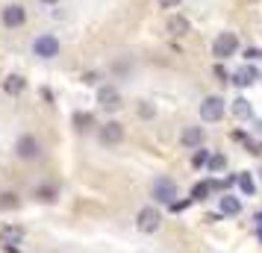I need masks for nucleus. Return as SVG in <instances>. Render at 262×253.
Returning a JSON list of instances; mask_svg holds the SVG:
<instances>
[{
	"label": "nucleus",
	"instance_id": "obj_1",
	"mask_svg": "<svg viewBox=\"0 0 262 253\" xmlns=\"http://www.w3.org/2000/svg\"><path fill=\"white\" fill-rule=\"evenodd\" d=\"M236 50H238V36L236 33H221V36L215 38V44H212V56L215 59H230Z\"/></svg>",
	"mask_w": 262,
	"mask_h": 253
},
{
	"label": "nucleus",
	"instance_id": "obj_2",
	"mask_svg": "<svg viewBox=\"0 0 262 253\" xmlns=\"http://www.w3.org/2000/svg\"><path fill=\"white\" fill-rule=\"evenodd\" d=\"M154 200L156 203H174V197H177V182L168 180V177H159L154 182Z\"/></svg>",
	"mask_w": 262,
	"mask_h": 253
},
{
	"label": "nucleus",
	"instance_id": "obj_3",
	"mask_svg": "<svg viewBox=\"0 0 262 253\" xmlns=\"http://www.w3.org/2000/svg\"><path fill=\"white\" fill-rule=\"evenodd\" d=\"M159 224H162V215H159V209H154V206H144L142 212L136 215V227L142 229V233H156Z\"/></svg>",
	"mask_w": 262,
	"mask_h": 253
},
{
	"label": "nucleus",
	"instance_id": "obj_4",
	"mask_svg": "<svg viewBox=\"0 0 262 253\" xmlns=\"http://www.w3.org/2000/svg\"><path fill=\"white\" fill-rule=\"evenodd\" d=\"M97 103H100V109H106V112H118L121 109V91L115 85H100V88H97Z\"/></svg>",
	"mask_w": 262,
	"mask_h": 253
},
{
	"label": "nucleus",
	"instance_id": "obj_5",
	"mask_svg": "<svg viewBox=\"0 0 262 253\" xmlns=\"http://www.w3.org/2000/svg\"><path fill=\"white\" fill-rule=\"evenodd\" d=\"M97 135H100V145L115 147V145H121V139H124V127H121L118 121H106Z\"/></svg>",
	"mask_w": 262,
	"mask_h": 253
},
{
	"label": "nucleus",
	"instance_id": "obj_6",
	"mask_svg": "<svg viewBox=\"0 0 262 253\" xmlns=\"http://www.w3.org/2000/svg\"><path fill=\"white\" fill-rule=\"evenodd\" d=\"M33 50H36V56H41V59H53V56H59V38L56 36H38Z\"/></svg>",
	"mask_w": 262,
	"mask_h": 253
},
{
	"label": "nucleus",
	"instance_id": "obj_7",
	"mask_svg": "<svg viewBox=\"0 0 262 253\" xmlns=\"http://www.w3.org/2000/svg\"><path fill=\"white\" fill-rule=\"evenodd\" d=\"M201 118L203 121H221L224 118V100L221 97H206L201 103Z\"/></svg>",
	"mask_w": 262,
	"mask_h": 253
},
{
	"label": "nucleus",
	"instance_id": "obj_8",
	"mask_svg": "<svg viewBox=\"0 0 262 253\" xmlns=\"http://www.w3.org/2000/svg\"><path fill=\"white\" fill-rule=\"evenodd\" d=\"M15 153H18L21 159H36L38 153H41V145H38L36 135H21L18 145H15Z\"/></svg>",
	"mask_w": 262,
	"mask_h": 253
},
{
	"label": "nucleus",
	"instance_id": "obj_9",
	"mask_svg": "<svg viewBox=\"0 0 262 253\" xmlns=\"http://www.w3.org/2000/svg\"><path fill=\"white\" fill-rule=\"evenodd\" d=\"M165 30L171 33V36L183 38V36H189L191 24H189V18H183V15H168V21H165Z\"/></svg>",
	"mask_w": 262,
	"mask_h": 253
},
{
	"label": "nucleus",
	"instance_id": "obj_10",
	"mask_svg": "<svg viewBox=\"0 0 262 253\" xmlns=\"http://www.w3.org/2000/svg\"><path fill=\"white\" fill-rule=\"evenodd\" d=\"M24 21H27V9H24V6L12 3V6H6V9H3V24H6V27H21Z\"/></svg>",
	"mask_w": 262,
	"mask_h": 253
},
{
	"label": "nucleus",
	"instance_id": "obj_11",
	"mask_svg": "<svg viewBox=\"0 0 262 253\" xmlns=\"http://www.w3.org/2000/svg\"><path fill=\"white\" fill-rule=\"evenodd\" d=\"M256 80H259V71H256L253 65H242V68L233 74V80H230V83H236V85H253Z\"/></svg>",
	"mask_w": 262,
	"mask_h": 253
},
{
	"label": "nucleus",
	"instance_id": "obj_12",
	"mask_svg": "<svg viewBox=\"0 0 262 253\" xmlns=\"http://www.w3.org/2000/svg\"><path fill=\"white\" fill-rule=\"evenodd\" d=\"M24 88H27V80L21 77V74H9V77L3 80V91H6V95H12V97L21 95Z\"/></svg>",
	"mask_w": 262,
	"mask_h": 253
},
{
	"label": "nucleus",
	"instance_id": "obj_13",
	"mask_svg": "<svg viewBox=\"0 0 262 253\" xmlns=\"http://www.w3.org/2000/svg\"><path fill=\"white\" fill-rule=\"evenodd\" d=\"M180 142H183V147H198L203 142V130L201 127H186L180 133Z\"/></svg>",
	"mask_w": 262,
	"mask_h": 253
},
{
	"label": "nucleus",
	"instance_id": "obj_14",
	"mask_svg": "<svg viewBox=\"0 0 262 253\" xmlns=\"http://www.w3.org/2000/svg\"><path fill=\"white\" fill-rule=\"evenodd\" d=\"M218 206H221L224 215H238V212H242V203H238V197H233V194H224V197L218 200Z\"/></svg>",
	"mask_w": 262,
	"mask_h": 253
},
{
	"label": "nucleus",
	"instance_id": "obj_15",
	"mask_svg": "<svg viewBox=\"0 0 262 253\" xmlns=\"http://www.w3.org/2000/svg\"><path fill=\"white\" fill-rule=\"evenodd\" d=\"M233 115H236L238 121H248L250 115H253V109H250V100H245V97H236V100H233Z\"/></svg>",
	"mask_w": 262,
	"mask_h": 253
},
{
	"label": "nucleus",
	"instance_id": "obj_16",
	"mask_svg": "<svg viewBox=\"0 0 262 253\" xmlns=\"http://www.w3.org/2000/svg\"><path fill=\"white\" fill-rule=\"evenodd\" d=\"M24 239V229L9 224V227H3V241H9V244H18V241Z\"/></svg>",
	"mask_w": 262,
	"mask_h": 253
},
{
	"label": "nucleus",
	"instance_id": "obj_17",
	"mask_svg": "<svg viewBox=\"0 0 262 253\" xmlns=\"http://www.w3.org/2000/svg\"><path fill=\"white\" fill-rule=\"evenodd\" d=\"M71 121H74V127H77L80 133H85V130L92 127V115H85V112H74Z\"/></svg>",
	"mask_w": 262,
	"mask_h": 253
},
{
	"label": "nucleus",
	"instance_id": "obj_18",
	"mask_svg": "<svg viewBox=\"0 0 262 253\" xmlns=\"http://www.w3.org/2000/svg\"><path fill=\"white\" fill-rule=\"evenodd\" d=\"M238 189L248 194V197L256 192V189H253V180H250V174H238Z\"/></svg>",
	"mask_w": 262,
	"mask_h": 253
},
{
	"label": "nucleus",
	"instance_id": "obj_19",
	"mask_svg": "<svg viewBox=\"0 0 262 253\" xmlns=\"http://www.w3.org/2000/svg\"><path fill=\"white\" fill-rule=\"evenodd\" d=\"M209 189H212V182H198L194 192H191V197H194V200H203V197L209 194Z\"/></svg>",
	"mask_w": 262,
	"mask_h": 253
},
{
	"label": "nucleus",
	"instance_id": "obj_20",
	"mask_svg": "<svg viewBox=\"0 0 262 253\" xmlns=\"http://www.w3.org/2000/svg\"><path fill=\"white\" fill-rule=\"evenodd\" d=\"M206 165H209V168H212V171H221V168H224V165H227V159L221 156V153H212V156L206 159Z\"/></svg>",
	"mask_w": 262,
	"mask_h": 253
},
{
	"label": "nucleus",
	"instance_id": "obj_21",
	"mask_svg": "<svg viewBox=\"0 0 262 253\" xmlns=\"http://www.w3.org/2000/svg\"><path fill=\"white\" fill-rule=\"evenodd\" d=\"M0 209H18V197L15 194H0Z\"/></svg>",
	"mask_w": 262,
	"mask_h": 253
},
{
	"label": "nucleus",
	"instance_id": "obj_22",
	"mask_svg": "<svg viewBox=\"0 0 262 253\" xmlns=\"http://www.w3.org/2000/svg\"><path fill=\"white\" fill-rule=\"evenodd\" d=\"M206 159H209V153H206V150H198L191 162H194V168H201V165H206Z\"/></svg>",
	"mask_w": 262,
	"mask_h": 253
},
{
	"label": "nucleus",
	"instance_id": "obj_23",
	"mask_svg": "<svg viewBox=\"0 0 262 253\" xmlns=\"http://www.w3.org/2000/svg\"><path fill=\"white\" fill-rule=\"evenodd\" d=\"M139 115H142V118H150V115H154V106H150V103H142V106H139Z\"/></svg>",
	"mask_w": 262,
	"mask_h": 253
},
{
	"label": "nucleus",
	"instance_id": "obj_24",
	"mask_svg": "<svg viewBox=\"0 0 262 253\" xmlns=\"http://www.w3.org/2000/svg\"><path fill=\"white\" fill-rule=\"evenodd\" d=\"M215 77H218L221 83H230V80H227V71H224V68H221V65H215Z\"/></svg>",
	"mask_w": 262,
	"mask_h": 253
},
{
	"label": "nucleus",
	"instance_id": "obj_25",
	"mask_svg": "<svg viewBox=\"0 0 262 253\" xmlns=\"http://www.w3.org/2000/svg\"><path fill=\"white\" fill-rule=\"evenodd\" d=\"M38 197L41 200H53V189H38Z\"/></svg>",
	"mask_w": 262,
	"mask_h": 253
},
{
	"label": "nucleus",
	"instance_id": "obj_26",
	"mask_svg": "<svg viewBox=\"0 0 262 253\" xmlns=\"http://www.w3.org/2000/svg\"><path fill=\"white\" fill-rule=\"evenodd\" d=\"M159 6L162 9H174V6H180V0H159Z\"/></svg>",
	"mask_w": 262,
	"mask_h": 253
},
{
	"label": "nucleus",
	"instance_id": "obj_27",
	"mask_svg": "<svg viewBox=\"0 0 262 253\" xmlns=\"http://www.w3.org/2000/svg\"><path fill=\"white\" fill-rule=\"evenodd\" d=\"M256 224H259V227H262V212H256Z\"/></svg>",
	"mask_w": 262,
	"mask_h": 253
},
{
	"label": "nucleus",
	"instance_id": "obj_28",
	"mask_svg": "<svg viewBox=\"0 0 262 253\" xmlns=\"http://www.w3.org/2000/svg\"><path fill=\"white\" fill-rule=\"evenodd\" d=\"M41 3H56V0H41Z\"/></svg>",
	"mask_w": 262,
	"mask_h": 253
},
{
	"label": "nucleus",
	"instance_id": "obj_29",
	"mask_svg": "<svg viewBox=\"0 0 262 253\" xmlns=\"http://www.w3.org/2000/svg\"><path fill=\"white\" fill-rule=\"evenodd\" d=\"M259 241H262V227H259Z\"/></svg>",
	"mask_w": 262,
	"mask_h": 253
}]
</instances>
